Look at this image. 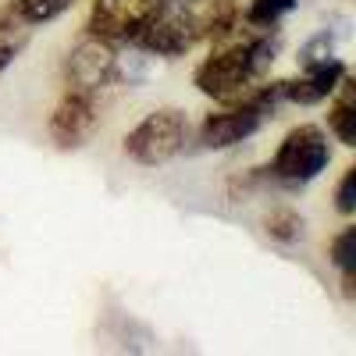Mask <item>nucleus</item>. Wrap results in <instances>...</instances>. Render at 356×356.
<instances>
[{"label":"nucleus","instance_id":"obj_1","mask_svg":"<svg viewBox=\"0 0 356 356\" xmlns=\"http://www.w3.org/2000/svg\"><path fill=\"white\" fill-rule=\"evenodd\" d=\"M275 54H278L275 29H250L243 40H232L211 57H203L200 68L193 72V86L218 104L239 100L253 86H260L267 68L275 65Z\"/></svg>","mask_w":356,"mask_h":356},{"label":"nucleus","instance_id":"obj_2","mask_svg":"<svg viewBox=\"0 0 356 356\" xmlns=\"http://www.w3.org/2000/svg\"><path fill=\"white\" fill-rule=\"evenodd\" d=\"M285 104L282 97V82H267L253 86L246 97L228 100L225 111H211L203 118V125L196 132L200 150H228V146L243 143L264 129V122Z\"/></svg>","mask_w":356,"mask_h":356},{"label":"nucleus","instance_id":"obj_3","mask_svg":"<svg viewBox=\"0 0 356 356\" xmlns=\"http://www.w3.org/2000/svg\"><path fill=\"white\" fill-rule=\"evenodd\" d=\"M328 164H332L328 132H324L321 125H300L282 139V146L275 150L271 164H267L264 171L271 175L275 182L296 189V186L314 182L321 171H328Z\"/></svg>","mask_w":356,"mask_h":356},{"label":"nucleus","instance_id":"obj_4","mask_svg":"<svg viewBox=\"0 0 356 356\" xmlns=\"http://www.w3.org/2000/svg\"><path fill=\"white\" fill-rule=\"evenodd\" d=\"M186 143H189V118L178 107H161L150 111L125 136V154L139 168H161L182 154Z\"/></svg>","mask_w":356,"mask_h":356},{"label":"nucleus","instance_id":"obj_5","mask_svg":"<svg viewBox=\"0 0 356 356\" xmlns=\"http://www.w3.org/2000/svg\"><path fill=\"white\" fill-rule=\"evenodd\" d=\"M97 100H100L97 89L65 82L61 100L54 104L50 122H47V132H50L57 150H79V146L97 132V122H100Z\"/></svg>","mask_w":356,"mask_h":356},{"label":"nucleus","instance_id":"obj_6","mask_svg":"<svg viewBox=\"0 0 356 356\" xmlns=\"http://www.w3.org/2000/svg\"><path fill=\"white\" fill-rule=\"evenodd\" d=\"M164 11V0H97L86 33L104 43H136V36Z\"/></svg>","mask_w":356,"mask_h":356},{"label":"nucleus","instance_id":"obj_7","mask_svg":"<svg viewBox=\"0 0 356 356\" xmlns=\"http://www.w3.org/2000/svg\"><path fill=\"white\" fill-rule=\"evenodd\" d=\"M65 82L72 86H86V89H100L118 82V50L114 43L86 36L65 61Z\"/></svg>","mask_w":356,"mask_h":356},{"label":"nucleus","instance_id":"obj_8","mask_svg":"<svg viewBox=\"0 0 356 356\" xmlns=\"http://www.w3.org/2000/svg\"><path fill=\"white\" fill-rule=\"evenodd\" d=\"M342 75H346V61H339V57L332 54L317 65H307V75L282 79V97H285V104H303V107L321 104L339 89Z\"/></svg>","mask_w":356,"mask_h":356},{"label":"nucleus","instance_id":"obj_9","mask_svg":"<svg viewBox=\"0 0 356 356\" xmlns=\"http://www.w3.org/2000/svg\"><path fill=\"white\" fill-rule=\"evenodd\" d=\"M328 125L335 132V139L342 146H356V82L349 79V72L342 75L339 89H335V104L328 111Z\"/></svg>","mask_w":356,"mask_h":356},{"label":"nucleus","instance_id":"obj_10","mask_svg":"<svg viewBox=\"0 0 356 356\" xmlns=\"http://www.w3.org/2000/svg\"><path fill=\"white\" fill-rule=\"evenodd\" d=\"M29 36H33V25H29L11 4L0 8V72H8L15 65V57L25 50Z\"/></svg>","mask_w":356,"mask_h":356},{"label":"nucleus","instance_id":"obj_11","mask_svg":"<svg viewBox=\"0 0 356 356\" xmlns=\"http://www.w3.org/2000/svg\"><path fill=\"white\" fill-rule=\"evenodd\" d=\"M328 257H332V264L339 267V275H342L346 296H353V271H356V228H353V225H346L335 239H332Z\"/></svg>","mask_w":356,"mask_h":356},{"label":"nucleus","instance_id":"obj_12","mask_svg":"<svg viewBox=\"0 0 356 356\" xmlns=\"http://www.w3.org/2000/svg\"><path fill=\"white\" fill-rule=\"evenodd\" d=\"M296 8V0H250L243 22L250 29H278V22Z\"/></svg>","mask_w":356,"mask_h":356},{"label":"nucleus","instance_id":"obj_13","mask_svg":"<svg viewBox=\"0 0 356 356\" xmlns=\"http://www.w3.org/2000/svg\"><path fill=\"white\" fill-rule=\"evenodd\" d=\"M75 0H11V8L29 22V25H47L54 18H61Z\"/></svg>","mask_w":356,"mask_h":356},{"label":"nucleus","instance_id":"obj_14","mask_svg":"<svg viewBox=\"0 0 356 356\" xmlns=\"http://www.w3.org/2000/svg\"><path fill=\"white\" fill-rule=\"evenodd\" d=\"M264 228L278 243L303 239V218H300V211H292V207H278V211H271V214H267V221H264Z\"/></svg>","mask_w":356,"mask_h":356},{"label":"nucleus","instance_id":"obj_15","mask_svg":"<svg viewBox=\"0 0 356 356\" xmlns=\"http://www.w3.org/2000/svg\"><path fill=\"white\" fill-rule=\"evenodd\" d=\"M335 33H328V29H324V33H317L314 40H307V47L300 50V61H303V68L307 65H317V61H324V57H332V50H335Z\"/></svg>","mask_w":356,"mask_h":356},{"label":"nucleus","instance_id":"obj_16","mask_svg":"<svg viewBox=\"0 0 356 356\" xmlns=\"http://www.w3.org/2000/svg\"><path fill=\"white\" fill-rule=\"evenodd\" d=\"M335 211L346 218L356 211V168H346V175H342V182L335 189Z\"/></svg>","mask_w":356,"mask_h":356}]
</instances>
